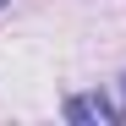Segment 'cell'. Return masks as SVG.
Listing matches in <instances>:
<instances>
[{
    "label": "cell",
    "instance_id": "6da1fadb",
    "mask_svg": "<svg viewBox=\"0 0 126 126\" xmlns=\"http://www.w3.org/2000/svg\"><path fill=\"white\" fill-rule=\"evenodd\" d=\"M121 115L126 110L104 93H71L66 99V121H77V126H99V121H121Z\"/></svg>",
    "mask_w": 126,
    "mask_h": 126
},
{
    "label": "cell",
    "instance_id": "7a4b0ae2",
    "mask_svg": "<svg viewBox=\"0 0 126 126\" xmlns=\"http://www.w3.org/2000/svg\"><path fill=\"white\" fill-rule=\"evenodd\" d=\"M121 88H126V77H121Z\"/></svg>",
    "mask_w": 126,
    "mask_h": 126
}]
</instances>
